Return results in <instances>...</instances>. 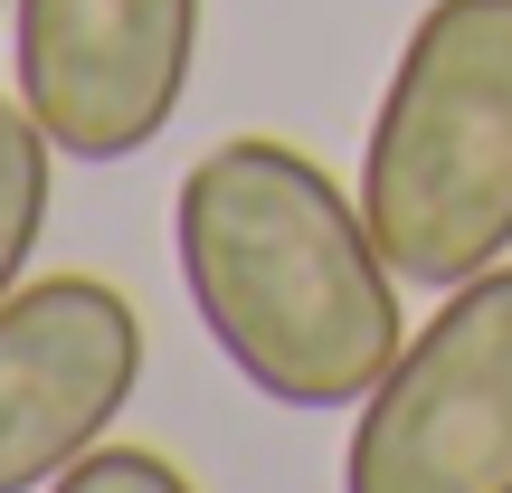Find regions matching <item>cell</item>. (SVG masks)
<instances>
[{
	"mask_svg": "<svg viewBox=\"0 0 512 493\" xmlns=\"http://www.w3.org/2000/svg\"><path fill=\"white\" fill-rule=\"evenodd\" d=\"M171 256L209 351L275 408H361L408 342L399 266L304 143H209L171 190Z\"/></svg>",
	"mask_w": 512,
	"mask_h": 493,
	"instance_id": "1",
	"label": "cell"
},
{
	"mask_svg": "<svg viewBox=\"0 0 512 493\" xmlns=\"http://www.w3.org/2000/svg\"><path fill=\"white\" fill-rule=\"evenodd\" d=\"M361 219L427 294L512 256V0L418 10L361 143Z\"/></svg>",
	"mask_w": 512,
	"mask_h": 493,
	"instance_id": "2",
	"label": "cell"
},
{
	"mask_svg": "<svg viewBox=\"0 0 512 493\" xmlns=\"http://www.w3.org/2000/svg\"><path fill=\"white\" fill-rule=\"evenodd\" d=\"M342 493H512V256L446 285L351 408Z\"/></svg>",
	"mask_w": 512,
	"mask_h": 493,
	"instance_id": "3",
	"label": "cell"
},
{
	"mask_svg": "<svg viewBox=\"0 0 512 493\" xmlns=\"http://www.w3.org/2000/svg\"><path fill=\"white\" fill-rule=\"evenodd\" d=\"M209 0H10L19 105L57 162H133L171 133L200 76Z\"/></svg>",
	"mask_w": 512,
	"mask_h": 493,
	"instance_id": "4",
	"label": "cell"
},
{
	"mask_svg": "<svg viewBox=\"0 0 512 493\" xmlns=\"http://www.w3.org/2000/svg\"><path fill=\"white\" fill-rule=\"evenodd\" d=\"M143 389V313L105 275H38L0 304V493H48Z\"/></svg>",
	"mask_w": 512,
	"mask_h": 493,
	"instance_id": "5",
	"label": "cell"
},
{
	"mask_svg": "<svg viewBox=\"0 0 512 493\" xmlns=\"http://www.w3.org/2000/svg\"><path fill=\"white\" fill-rule=\"evenodd\" d=\"M48 190H57V143L38 133V114L19 95H0V304L29 285L38 228H48Z\"/></svg>",
	"mask_w": 512,
	"mask_h": 493,
	"instance_id": "6",
	"label": "cell"
},
{
	"mask_svg": "<svg viewBox=\"0 0 512 493\" xmlns=\"http://www.w3.org/2000/svg\"><path fill=\"white\" fill-rule=\"evenodd\" d=\"M48 493H200L171 456H152V446H95L86 465H67Z\"/></svg>",
	"mask_w": 512,
	"mask_h": 493,
	"instance_id": "7",
	"label": "cell"
},
{
	"mask_svg": "<svg viewBox=\"0 0 512 493\" xmlns=\"http://www.w3.org/2000/svg\"><path fill=\"white\" fill-rule=\"evenodd\" d=\"M0 19H10V0H0Z\"/></svg>",
	"mask_w": 512,
	"mask_h": 493,
	"instance_id": "8",
	"label": "cell"
}]
</instances>
